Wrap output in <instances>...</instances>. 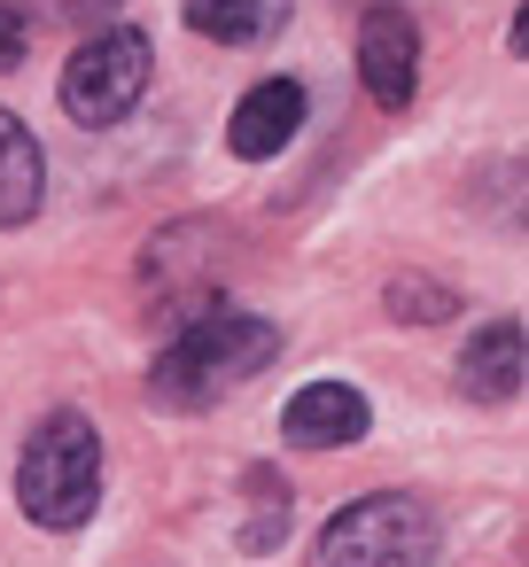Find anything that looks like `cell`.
I'll return each instance as SVG.
<instances>
[{
	"instance_id": "cell-11",
	"label": "cell",
	"mask_w": 529,
	"mask_h": 567,
	"mask_svg": "<svg viewBox=\"0 0 529 567\" xmlns=\"http://www.w3.org/2000/svg\"><path fill=\"white\" fill-rule=\"evenodd\" d=\"M0 9H17V17H55V24H110L125 0H0Z\"/></svg>"
},
{
	"instance_id": "cell-12",
	"label": "cell",
	"mask_w": 529,
	"mask_h": 567,
	"mask_svg": "<svg viewBox=\"0 0 529 567\" xmlns=\"http://www.w3.org/2000/svg\"><path fill=\"white\" fill-rule=\"evenodd\" d=\"M389 296H397L389 311H397V319H413V327H420V319H428V327H436V319H451V288H436V280H428V288H420V280H397Z\"/></svg>"
},
{
	"instance_id": "cell-3",
	"label": "cell",
	"mask_w": 529,
	"mask_h": 567,
	"mask_svg": "<svg viewBox=\"0 0 529 567\" xmlns=\"http://www.w3.org/2000/svg\"><path fill=\"white\" fill-rule=\"evenodd\" d=\"M428 559H436V513L413 489H374L312 536V567H428Z\"/></svg>"
},
{
	"instance_id": "cell-2",
	"label": "cell",
	"mask_w": 529,
	"mask_h": 567,
	"mask_svg": "<svg viewBox=\"0 0 529 567\" xmlns=\"http://www.w3.org/2000/svg\"><path fill=\"white\" fill-rule=\"evenodd\" d=\"M17 505L32 528H87L102 505V435L87 412H48L17 458Z\"/></svg>"
},
{
	"instance_id": "cell-8",
	"label": "cell",
	"mask_w": 529,
	"mask_h": 567,
	"mask_svg": "<svg viewBox=\"0 0 529 567\" xmlns=\"http://www.w3.org/2000/svg\"><path fill=\"white\" fill-rule=\"evenodd\" d=\"M513 389H521V319H498V327H482V334L467 342V358H459V396L506 404Z\"/></svg>"
},
{
	"instance_id": "cell-7",
	"label": "cell",
	"mask_w": 529,
	"mask_h": 567,
	"mask_svg": "<svg viewBox=\"0 0 529 567\" xmlns=\"http://www.w3.org/2000/svg\"><path fill=\"white\" fill-rule=\"evenodd\" d=\"M304 133V86L296 79H265V86H250L242 94V110H234V156L242 164H265V156H281L288 141Z\"/></svg>"
},
{
	"instance_id": "cell-5",
	"label": "cell",
	"mask_w": 529,
	"mask_h": 567,
	"mask_svg": "<svg viewBox=\"0 0 529 567\" xmlns=\"http://www.w3.org/2000/svg\"><path fill=\"white\" fill-rule=\"evenodd\" d=\"M358 79L382 110H405L413 102V79H420V32L405 9H374L358 24Z\"/></svg>"
},
{
	"instance_id": "cell-6",
	"label": "cell",
	"mask_w": 529,
	"mask_h": 567,
	"mask_svg": "<svg viewBox=\"0 0 529 567\" xmlns=\"http://www.w3.org/2000/svg\"><path fill=\"white\" fill-rule=\"evenodd\" d=\"M366 396L350 389V381H312V389H296L288 396V412H281V435L288 443H304V451H343V443H358L366 435Z\"/></svg>"
},
{
	"instance_id": "cell-4",
	"label": "cell",
	"mask_w": 529,
	"mask_h": 567,
	"mask_svg": "<svg viewBox=\"0 0 529 567\" xmlns=\"http://www.w3.org/2000/svg\"><path fill=\"white\" fill-rule=\"evenodd\" d=\"M141 94H149V40H141L133 24L94 32V40L71 55V71H63V110H71L87 133H102V125L133 117V110H141Z\"/></svg>"
},
{
	"instance_id": "cell-1",
	"label": "cell",
	"mask_w": 529,
	"mask_h": 567,
	"mask_svg": "<svg viewBox=\"0 0 529 567\" xmlns=\"http://www.w3.org/2000/svg\"><path fill=\"white\" fill-rule=\"evenodd\" d=\"M273 350H281L273 319L234 311V303H203V311L164 342V358H156V373H149V396H156L164 412H211L218 396H234L242 381H257V373L273 365Z\"/></svg>"
},
{
	"instance_id": "cell-9",
	"label": "cell",
	"mask_w": 529,
	"mask_h": 567,
	"mask_svg": "<svg viewBox=\"0 0 529 567\" xmlns=\"http://www.w3.org/2000/svg\"><path fill=\"white\" fill-rule=\"evenodd\" d=\"M40 195H48V156L9 110H0V234L24 226L40 210Z\"/></svg>"
},
{
	"instance_id": "cell-13",
	"label": "cell",
	"mask_w": 529,
	"mask_h": 567,
	"mask_svg": "<svg viewBox=\"0 0 529 567\" xmlns=\"http://www.w3.org/2000/svg\"><path fill=\"white\" fill-rule=\"evenodd\" d=\"M17 63H24V17L0 9V71H17Z\"/></svg>"
},
{
	"instance_id": "cell-10",
	"label": "cell",
	"mask_w": 529,
	"mask_h": 567,
	"mask_svg": "<svg viewBox=\"0 0 529 567\" xmlns=\"http://www.w3.org/2000/svg\"><path fill=\"white\" fill-rule=\"evenodd\" d=\"M288 24V0H187V32L218 48H265Z\"/></svg>"
}]
</instances>
